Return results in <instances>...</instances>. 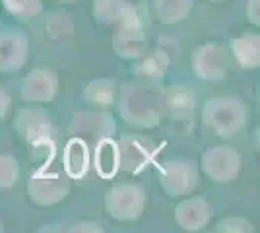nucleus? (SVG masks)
Returning a JSON list of instances; mask_svg holds the SVG:
<instances>
[{
  "mask_svg": "<svg viewBox=\"0 0 260 233\" xmlns=\"http://www.w3.org/2000/svg\"><path fill=\"white\" fill-rule=\"evenodd\" d=\"M146 190L136 183H115L105 192V212L117 222H136L146 210Z\"/></svg>",
  "mask_w": 260,
  "mask_h": 233,
  "instance_id": "obj_4",
  "label": "nucleus"
},
{
  "mask_svg": "<svg viewBox=\"0 0 260 233\" xmlns=\"http://www.w3.org/2000/svg\"><path fill=\"white\" fill-rule=\"evenodd\" d=\"M4 231V225H2V222H0V233Z\"/></svg>",
  "mask_w": 260,
  "mask_h": 233,
  "instance_id": "obj_32",
  "label": "nucleus"
},
{
  "mask_svg": "<svg viewBox=\"0 0 260 233\" xmlns=\"http://www.w3.org/2000/svg\"><path fill=\"white\" fill-rule=\"evenodd\" d=\"M91 12L99 23L113 31L150 25V10L146 2L134 4L128 0H93Z\"/></svg>",
  "mask_w": 260,
  "mask_h": 233,
  "instance_id": "obj_3",
  "label": "nucleus"
},
{
  "mask_svg": "<svg viewBox=\"0 0 260 233\" xmlns=\"http://www.w3.org/2000/svg\"><path fill=\"white\" fill-rule=\"evenodd\" d=\"M136 68H134V74L140 78L144 84H157L159 80L165 78L167 72V56L163 53H144L140 58H136Z\"/></svg>",
  "mask_w": 260,
  "mask_h": 233,
  "instance_id": "obj_20",
  "label": "nucleus"
},
{
  "mask_svg": "<svg viewBox=\"0 0 260 233\" xmlns=\"http://www.w3.org/2000/svg\"><path fill=\"white\" fill-rule=\"evenodd\" d=\"M146 27H130L113 31V51L122 60H136L148 51Z\"/></svg>",
  "mask_w": 260,
  "mask_h": 233,
  "instance_id": "obj_16",
  "label": "nucleus"
},
{
  "mask_svg": "<svg viewBox=\"0 0 260 233\" xmlns=\"http://www.w3.org/2000/svg\"><path fill=\"white\" fill-rule=\"evenodd\" d=\"M89 163H91L89 148L82 140L70 138V142L66 144L64 150L66 175L70 179H84L87 175V171H89Z\"/></svg>",
  "mask_w": 260,
  "mask_h": 233,
  "instance_id": "obj_18",
  "label": "nucleus"
},
{
  "mask_svg": "<svg viewBox=\"0 0 260 233\" xmlns=\"http://www.w3.org/2000/svg\"><path fill=\"white\" fill-rule=\"evenodd\" d=\"M243 169V155L228 144L208 148L200 157V171L217 185H228L239 177Z\"/></svg>",
  "mask_w": 260,
  "mask_h": 233,
  "instance_id": "obj_7",
  "label": "nucleus"
},
{
  "mask_svg": "<svg viewBox=\"0 0 260 233\" xmlns=\"http://www.w3.org/2000/svg\"><path fill=\"white\" fill-rule=\"evenodd\" d=\"M10 105H12V95L6 91V89L0 86V121L8 115L10 111Z\"/></svg>",
  "mask_w": 260,
  "mask_h": 233,
  "instance_id": "obj_29",
  "label": "nucleus"
},
{
  "mask_svg": "<svg viewBox=\"0 0 260 233\" xmlns=\"http://www.w3.org/2000/svg\"><path fill=\"white\" fill-rule=\"evenodd\" d=\"M216 231H252V225L245 218H225L216 225Z\"/></svg>",
  "mask_w": 260,
  "mask_h": 233,
  "instance_id": "obj_26",
  "label": "nucleus"
},
{
  "mask_svg": "<svg viewBox=\"0 0 260 233\" xmlns=\"http://www.w3.org/2000/svg\"><path fill=\"white\" fill-rule=\"evenodd\" d=\"M249 109L235 95H214L208 97L202 107V121L212 132L228 140L241 132L247 124Z\"/></svg>",
  "mask_w": 260,
  "mask_h": 233,
  "instance_id": "obj_2",
  "label": "nucleus"
},
{
  "mask_svg": "<svg viewBox=\"0 0 260 233\" xmlns=\"http://www.w3.org/2000/svg\"><path fill=\"white\" fill-rule=\"evenodd\" d=\"M20 163L10 154H0V189H12L20 181Z\"/></svg>",
  "mask_w": 260,
  "mask_h": 233,
  "instance_id": "obj_24",
  "label": "nucleus"
},
{
  "mask_svg": "<svg viewBox=\"0 0 260 233\" xmlns=\"http://www.w3.org/2000/svg\"><path fill=\"white\" fill-rule=\"evenodd\" d=\"M68 231H95V233H103V227L95 222H76L68 225Z\"/></svg>",
  "mask_w": 260,
  "mask_h": 233,
  "instance_id": "obj_28",
  "label": "nucleus"
},
{
  "mask_svg": "<svg viewBox=\"0 0 260 233\" xmlns=\"http://www.w3.org/2000/svg\"><path fill=\"white\" fill-rule=\"evenodd\" d=\"M245 16L249 20L250 25H260V0H247V8H245Z\"/></svg>",
  "mask_w": 260,
  "mask_h": 233,
  "instance_id": "obj_27",
  "label": "nucleus"
},
{
  "mask_svg": "<svg viewBox=\"0 0 260 233\" xmlns=\"http://www.w3.org/2000/svg\"><path fill=\"white\" fill-rule=\"evenodd\" d=\"M190 68L202 82H221L229 74L228 51L214 41L198 45L190 55Z\"/></svg>",
  "mask_w": 260,
  "mask_h": 233,
  "instance_id": "obj_9",
  "label": "nucleus"
},
{
  "mask_svg": "<svg viewBox=\"0 0 260 233\" xmlns=\"http://www.w3.org/2000/svg\"><path fill=\"white\" fill-rule=\"evenodd\" d=\"M58 84L60 80L54 70L49 66H37L20 82V97L25 103L35 105L53 103L58 95Z\"/></svg>",
  "mask_w": 260,
  "mask_h": 233,
  "instance_id": "obj_11",
  "label": "nucleus"
},
{
  "mask_svg": "<svg viewBox=\"0 0 260 233\" xmlns=\"http://www.w3.org/2000/svg\"><path fill=\"white\" fill-rule=\"evenodd\" d=\"M159 185L169 198H183L200 187V167L192 159L173 157L159 167Z\"/></svg>",
  "mask_w": 260,
  "mask_h": 233,
  "instance_id": "obj_5",
  "label": "nucleus"
},
{
  "mask_svg": "<svg viewBox=\"0 0 260 233\" xmlns=\"http://www.w3.org/2000/svg\"><path fill=\"white\" fill-rule=\"evenodd\" d=\"M208 2H225V0H208Z\"/></svg>",
  "mask_w": 260,
  "mask_h": 233,
  "instance_id": "obj_31",
  "label": "nucleus"
},
{
  "mask_svg": "<svg viewBox=\"0 0 260 233\" xmlns=\"http://www.w3.org/2000/svg\"><path fill=\"white\" fill-rule=\"evenodd\" d=\"M84 101L95 109H107L117 103L119 82L115 78H95L84 88Z\"/></svg>",
  "mask_w": 260,
  "mask_h": 233,
  "instance_id": "obj_17",
  "label": "nucleus"
},
{
  "mask_svg": "<svg viewBox=\"0 0 260 233\" xmlns=\"http://www.w3.org/2000/svg\"><path fill=\"white\" fill-rule=\"evenodd\" d=\"M93 163L101 177L111 179L119 171V152H117V142L113 138H107L103 142H99L93 148Z\"/></svg>",
  "mask_w": 260,
  "mask_h": 233,
  "instance_id": "obj_22",
  "label": "nucleus"
},
{
  "mask_svg": "<svg viewBox=\"0 0 260 233\" xmlns=\"http://www.w3.org/2000/svg\"><path fill=\"white\" fill-rule=\"evenodd\" d=\"M53 138L51 140H41V142H35V144H29V152H31V157L35 161H49L53 159L56 150H54Z\"/></svg>",
  "mask_w": 260,
  "mask_h": 233,
  "instance_id": "obj_25",
  "label": "nucleus"
},
{
  "mask_svg": "<svg viewBox=\"0 0 260 233\" xmlns=\"http://www.w3.org/2000/svg\"><path fill=\"white\" fill-rule=\"evenodd\" d=\"M4 10L16 20H33L43 12V0H2Z\"/></svg>",
  "mask_w": 260,
  "mask_h": 233,
  "instance_id": "obj_23",
  "label": "nucleus"
},
{
  "mask_svg": "<svg viewBox=\"0 0 260 233\" xmlns=\"http://www.w3.org/2000/svg\"><path fill=\"white\" fill-rule=\"evenodd\" d=\"M58 2H62V4H74L78 0H58Z\"/></svg>",
  "mask_w": 260,
  "mask_h": 233,
  "instance_id": "obj_30",
  "label": "nucleus"
},
{
  "mask_svg": "<svg viewBox=\"0 0 260 233\" xmlns=\"http://www.w3.org/2000/svg\"><path fill=\"white\" fill-rule=\"evenodd\" d=\"M14 130L27 144L54 138V122L51 113L41 107H22L14 117Z\"/></svg>",
  "mask_w": 260,
  "mask_h": 233,
  "instance_id": "obj_12",
  "label": "nucleus"
},
{
  "mask_svg": "<svg viewBox=\"0 0 260 233\" xmlns=\"http://www.w3.org/2000/svg\"><path fill=\"white\" fill-rule=\"evenodd\" d=\"M175 222L177 225L184 229V231H200L204 229L212 216V204L202 196H188V198L181 200L177 206H175Z\"/></svg>",
  "mask_w": 260,
  "mask_h": 233,
  "instance_id": "obj_14",
  "label": "nucleus"
},
{
  "mask_svg": "<svg viewBox=\"0 0 260 233\" xmlns=\"http://www.w3.org/2000/svg\"><path fill=\"white\" fill-rule=\"evenodd\" d=\"M163 105H165V109L171 113L175 119L186 117V115H190V113L194 111L196 95L188 88L175 86V88L167 89L163 93Z\"/></svg>",
  "mask_w": 260,
  "mask_h": 233,
  "instance_id": "obj_21",
  "label": "nucleus"
},
{
  "mask_svg": "<svg viewBox=\"0 0 260 233\" xmlns=\"http://www.w3.org/2000/svg\"><path fill=\"white\" fill-rule=\"evenodd\" d=\"M29 58V37L18 27L0 29V74H16Z\"/></svg>",
  "mask_w": 260,
  "mask_h": 233,
  "instance_id": "obj_13",
  "label": "nucleus"
},
{
  "mask_svg": "<svg viewBox=\"0 0 260 233\" xmlns=\"http://www.w3.org/2000/svg\"><path fill=\"white\" fill-rule=\"evenodd\" d=\"M117 105L122 121L140 130L155 128L161 122L165 113L163 91H159L153 84H144V82L120 84Z\"/></svg>",
  "mask_w": 260,
  "mask_h": 233,
  "instance_id": "obj_1",
  "label": "nucleus"
},
{
  "mask_svg": "<svg viewBox=\"0 0 260 233\" xmlns=\"http://www.w3.org/2000/svg\"><path fill=\"white\" fill-rule=\"evenodd\" d=\"M229 53L241 68L256 70L260 66V35L245 31L229 39Z\"/></svg>",
  "mask_w": 260,
  "mask_h": 233,
  "instance_id": "obj_15",
  "label": "nucleus"
},
{
  "mask_svg": "<svg viewBox=\"0 0 260 233\" xmlns=\"http://www.w3.org/2000/svg\"><path fill=\"white\" fill-rule=\"evenodd\" d=\"M194 0H152L155 20L163 25H175L190 16Z\"/></svg>",
  "mask_w": 260,
  "mask_h": 233,
  "instance_id": "obj_19",
  "label": "nucleus"
},
{
  "mask_svg": "<svg viewBox=\"0 0 260 233\" xmlns=\"http://www.w3.org/2000/svg\"><path fill=\"white\" fill-rule=\"evenodd\" d=\"M70 138H78L84 144L93 150L99 142L113 138L117 134V122L115 117L105 109L98 111H80L72 117L68 124Z\"/></svg>",
  "mask_w": 260,
  "mask_h": 233,
  "instance_id": "obj_6",
  "label": "nucleus"
},
{
  "mask_svg": "<svg viewBox=\"0 0 260 233\" xmlns=\"http://www.w3.org/2000/svg\"><path fill=\"white\" fill-rule=\"evenodd\" d=\"M117 152H119V171L136 175L153 161L157 154V144L144 134L128 132L119 136Z\"/></svg>",
  "mask_w": 260,
  "mask_h": 233,
  "instance_id": "obj_8",
  "label": "nucleus"
},
{
  "mask_svg": "<svg viewBox=\"0 0 260 233\" xmlns=\"http://www.w3.org/2000/svg\"><path fill=\"white\" fill-rule=\"evenodd\" d=\"M70 194V177L56 171H35L27 181V196L35 206H54Z\"/></svg>",
  "mask_w": 260,
  "mask_h": 233,
  "instance_id": "obj_10",
  "label": "nucleus"
}]
</instances>
